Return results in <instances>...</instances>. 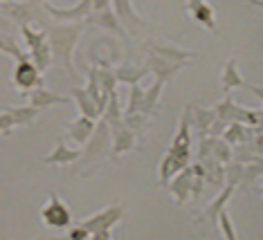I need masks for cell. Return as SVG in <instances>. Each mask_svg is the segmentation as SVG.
<instances>
[{
    "label": "cell",
    "instance_id": "4fadbf2b",
    "mask_svg": "<svg viewBox=\"0 0 263 240\" xmlns=\"http://www.w3.org/2000/svg\"><path fill=\"white\" fill-rule=\"evenodd\" d=\"M110 9H112V14L117 16V21L122 23V25H126V27H133V25L146 27V21L135 14L130 0H110Z\"/></svg>",
    "mask_w": 263,
    "mask_h": 240
},
{
    "label": "cell",
    "instance_id": "74e56055",
    "mask_svg": "<svg viewBox=\"0 0 263 240\" xmlns=\"http://www.w3.org/2000/svg\"><path fill=\"white\" fill-rule=\"evenodd\" d=\"M212 157L218 162V164H227V162L232 159V146L230 144H225L223 139H216L214 144V151H212Z\"/></svg>",
    "mask_w": 263,
    "mask_h": 240
},
{
    "label": "cell",
    "instance_id": "bcb514c9",
    "mask_svg": "<svg viewBox=\"0 0 263 240\" xmlns=\"http://www.w3.org/2000/svg\"><path fill=\"white\" fill-rule=\"evenodd\" d=\"M256 130H259V133H263V108L259 110V124H256Z\"/></svg>",
    "mask_w": 263,
    "mask_h": 240
},
{
    "label": "cell",
    "instance_id": "8fae6325",
    "mask_svg": "<svg viewBox=\"0 0 263 240\" xmlns=\"http://www.w3.org/2000/svg\"><path fill=\"white\" fill-rule=\"evenodd\" d=\"M81 159V151L79 148H70L65 142H57L54 151L47 153L43 157V164H52V166H65V164H72V162Z\"/></svg>",
    "mask_w": 263,
    "mask_h": 240
},
{
    "label": "cell",
    "instance_id": "cb8c5ba5",
    "mask_svg": "<svg viewBox=\"0 0 263 240\" xmlns=\"http://www.w3.org/2000/svg\"><path fill=\"white\" fill-rule=\"evenodd\" d=\"M146 74H148L146 65H142V68H135V65H130V63H124V65H119V68L115 70L117 83L124 81V83H128V86H137V83L144 79Z\"/></svg>",
    "mask_w": 263,
    "mask_h": 240
},
{
    "label": "cell",
    "instance_id": "7402d4cb",
    "mask_svg": "<svg viewBox=\"0 0 263 240\" xmlns=\"http://www.w3.org/2000/svg\"><path fill=\"white\" fill-rule=\"evenodd\" d=\"M70 97L74 99V104H77V108H79L81 117H88V119H97V117H99L97 106H95L92 99L88 97L86 88H79V86L72 88V90H70Z\"/></svg>",
    "mask_w": 263,
    "mask_h": 240
},
{
    "label": "cell",
    "instance_id": "5b68a950",
    "mask_svg": "<svg viewBox=\"0 0 263 240\" xmlns=\"http://www.w3.org/2000/svg\"><path fill=\"white\" fill-rule=\"evenodd\" d=\"M106 153H110V128H108V124L101 119V122L95 126V133L90 135L86 148L81 151V164H88L92 157H104Z\"/></svg>",
    "mask_w": 263,
    "mask_h": 240
},
{
    "label": "cell",
    "instance_id": "8d00e7d4",
    "mask_svg": "<svg viewBox=\"0 0 263 240\" xmlns=\"http://www.w3.org/2000/svg\"><path fill=\"white\" fill-rule=\"evenodd\" d=\"M173 175H178V169H176V164H173V159L169 157V153H166L162 162H160V184H169Z\"/></svg>",
    "mask_w": 263,
    "mask_h": 240
},
{
    "label": "cell",
    "instance_id": "3957f363",
    "mask_svg": "<svg viewBox=\"0 0 263 240\" xmlns=\"http://www.w3.org/2000/svg\"><path fill=\"white\" fill-rule=\"evenodd\" d=\"M41 218L45 225L54 227V229H70L72 227V211L57 193L50 195V200L41 209Z\"/></svg>",
    "mask_w": 263,
    "mask_h": 240
},
{
    "label": "cell",
    "instance_id": "d6a6232c",
    "mask_svg": "<svg viewBox=\"0 0 263 240\" xmlns=\"http://www.w3.org/2000/svg\"><path fill=\"white\" fill-rule=\"evenodd\" d=\"M0 52H3V54H9V56L16 58V61H21V58L27 56V52L23 50L18 43H16L14 36H0Z\"/></svg>",
    "mask_w": 263,
    "mask_h": 240
},
{
    "label": "cell",
    "instance_id": "f907efd6",
    "mask_svg": "<svg viewBox=\"0 0 263 240\" xmlns=\"http://www.w3.org/2000/svg\"><path fill=\"white\" fill-rule=\"evenodd\" d=\"M261 195H263V187H261Z\"/></svg>",
    "mask_w": 263,
    "mask_h": 240
},
{
    "label": "cell",
    "instance_id": "7dc6e473",
    "mask_svg": "<svg viewBox=\"0 0 263 240\" xmlns=\"http://www.w3.org/2000/svg\"><path fill=\"white\" fill-rule=\"evenodd\" d=\"M250 5H252V7H259V9H263V0H250Z\"/></svg>",
    "mask_w": 263,
    "mask_h": 240
},
{
    "label": "cell",
    "instance_id": "681fc988",
    "mask_svg": "<svg viewBox=\"0 0 263 240\" xmlns=\"http://www.w3.org/2000/svg\"><path fill=\"white\" fill-rule=\"evenodd\" d=\"M9 3H14V0H0V5H9Z\"/></svg>",
    "mask_w": 263,
    "mask_h": 240
},
{
    "label": "cell",
    "instance_id": "9a60e30c",
    "mask_svg": "<svg viewBox=\"0 0 263 240\" xmlns=\"http://www.w3.org/2000/svg\"><path fill=\"white\" fill-rule=\"evenodd\" d=\"M27 94H29V106L39 108V110H45V108H50V106H65L70 101V99H65L63 94H57L43 86L32 90V92H27Z\"/></svg>",
    "mask_w": 263,
    "mask_h": 240
},
{
    "label": "cell",
    "instance_id": "4316f807",
    "mask_svg": "<svg viewBox=\"0 0 263 240\" xmlns=\"http://www.w3.org/2000/svg\"><path fill=\"white\" fill-rule=\"evenodd\" d=\"M27 56H29V61H32L34 65L39 68V72H45V70H50V65H52V47H50V43H45L43 45H39L36 50H32V52H27Z\"/></svg>",
    "mask_w": 263,
    "mask_h": 240
},
{
    "label": "cell",
    "instance_id": "30bf717a",
    "mask_svg": "<svg viewBox=\"0 0 263 240\" xmlns=\"http://www.w3.org/2000/svg\"><path fill=\"white\" fill-rule=\"evenodd\" d=\"M144 47L151 52V56H160V58H164V61H173V63H187L189 58L196 56V54L189 50H180V47H173L166 43H158V41H148Z\"/></svg>",
    "mask_w": 263,
    "mask_h": 240
},
{
    "label": "cell",
    "instance_id": "8992f818",
    "mask_svg": "<svg viewBox=\"0 0 263 240\" xmlns=\"http://www.w3.org/2000/svg\"><path fill=\"white\" fill-rule=\"evenodd\" d=\"M41 9H43V5H41ZM41 9L36 0H32V3H16L14 0L9 5H0V14L18 27H27L32 21H41Z\"/></svg>",
    "mask_w": 263,
    "mask_h": 240
},
{
    "label": "cell",
    "instance_id": "ab89813d",
    "mask_svg": "<svg viewBox=\"0 0 263 240\" xmlns=\"http://www.w3.org/2000/svg\"><path fill=\"white\" fill-rule=\"evenodd\" d=\"M68 240H90V231H88L83 225L70 227L68 229Z\"/></svg>",
    "mask_w": 263,
    "mask_h": 240
},
{
    "label": "cell",
    "instance_id": "2e32d148",
    "mask_svg": "<svg viewBox=\"0 0 263 240\" xmlns=\"http://www.w3.org/2000/svg\"><path fill=\"white\" fill-rule=\"evenodd\" d=\"M148 72H153L155 74V81H166V79H171V76H176L178 72H180L187 63H173V61H164V58H160V56H148Z\"/></svg>",
    "mask_w": 263,
    "mask_h": 240
},
{
    "label": "cell",
    "instance_id": "f35d334b",
    "mask_svg": "<svg viewBox=\"0 0 263 240\" xmlns=\"http://www.w3.org/2000/svg\"><path fill=\"white\" fill-rule=\"evenodd\" d=\"M14 126H16V122H14V117H11L7 110L0 112V133H3L5 137H9L11 130H14Z\"/></svg>",
    "mask_w": 263,
    "mask_h": 240
},
{
    "label": "cell",
    "instance_id": "836d02e7",
    "mask_svg": "<svg viewBox=\"0 0 263 240\" xmlns=\"http://www.w3.org/2000/svg\"><path fill=\"white\" fill-rule=\"evenodd\" d=\"M216 225L220 233H223V240H238L236 238V229H234V223H232V215L227 209H223L218 215H216Z\"/></svg>",
    "mask_w": 263,
    "mask_h": 240
},
{
    "label": "cell",
    "instance_id": "44dd1931",
    "mask_svg": "<svg viewBox=\"0 0 263 240\" xmlns=\"http://www.w3.org/2000/svg\"><path fill=\"white\" fill-rule=\"evenodd\" d=\"M220 88H223L225 94H230L234 88H245V81L243 76L238 74V68H236V58H230L223 68V74H220Z\"/></svg>",
    "mask_w": 263,
    "mask_h": 240
},
{
    "label": "cell",
    "instance_id": "277c9868",
    "mask_svg": "<svg viewBox=\"0 0 263 240\" xmlns=\"http://www.w3.org/2000/svg\"><path fill=\"white\" fill-rule=\"evenodd\" d=\"M11 81H14V86L18 88L23 94H27V92H32V90L43 86L41 72H39L36 65L29 61V56L16 61V68H14V72H11Z\"/></svg>",
    "mask_w": 263,
    "mask_h": 240
},
{
    "label": "cell",
    "instance_id": "d6986e66",
    "mask_svg": "<svg viewBox=\"0 0 263 240\" xmlns=\"http://www.w3.org/2000/svg\"><path fill=\"white\" fill-rule=\"evenodd\" d=\"M189 112H191V122H194L196 128H198V135L200 137L209 135V128H212V124L216 122V112H214V108L189 106Z\"/></svg>",
    "mask_w": 263,
    "mask_h": 240
},
{
    "label": "cell",
    "instance_id": "816d5d0a",
    "mask_svg": "<svg viewBox=\"0 0 263 240\" xmlns=\"http://www.w3.org/2000/svg\"><path fill=\"white\" fill-rule=\"evenodd\" d=\"M36 3H39V0H36Z\"/></svg>",
    "mask_w": 263,
    "mask_h": 240
},
{
    "label": "cell",
    "instance_id": "d4e9b609",
    "mask_svg": "<svg viewBox=\"0 0 263 240\" xmlns=\"http://www.w3.org/2000/svg\"><path fill=\"white\" fill-rule=\"evenodd\" d=\"M234 191H236V187L234 184H227V187H223V191L218 193V197L216 200L209 205V209H207V213H205V218L209 220V225H216V215L223 211V209L227 207V202L232 200V195H234Z\"/></svg>",
    "mask_w": 263,
    "mask_h": 240
},
{
    "label": "cell",
    "instance_id": "5bb4252c",
    "mask_svg": "<svg viewBox=\"0 0 263 240\" xmlns=\"http://www.w3.org/2000/svg\"><path fill=\"white\" fill-rule=\"evenodd\" d=\"M191 179H194V175H191V166H187V169H182L178 175H173V179L169 182V191L176 195V200L180 207L191 197Z\"/></svg>",
    "mask_w": 263,
    "mask_h": 240
},
{
    "label": "cell",
    "instance_id": "e0dca14e",
    "mask_svg": "<svg viewBox=\"0 0 263 240\" xmlns=\"http://www.w3.org/2000/svg\"><path fill=\"white\" fill-rule=\"evenodd\" d=\"M95 119H88V117H77L74 122L68 124V135L70 139H72L77 146H83V144H88L90 139V135L95 133Z\"/></svg>",
    "mask_w": 263,
    "mask_h": 240
},
{
    "label": "cell",
    "instance_id": "ffe728a7",
    "mask_svg": "<svg viewBox=\"0 0 263 240\" xmlns=\"http://www.w3.org/2000/svg\"><path fill=\"white\" fill-rule=\"evenodd\" d=\"M86 92H88V97L92 99V104L97 106V110H99V115H101V112L106 110V106H108L110 94H106L104 90H101L99 81H97V68H92L90 72H88V86H86Z\"/></svg>",
    "mask_w": 263,
    "mask_h": 240
},
{
    "label": "cell",
    "instance_id": "ba28073f",
    "mask_svg": "<svg viewBox=\"0 0 263 240\" xmlns=\"http://www.w3.org/2000/svg\"><path fill=\"white\" fill-rule=\"evenodd\" d=\"M124 205H112V207H106L104 211H97L95 215H90V218L83 220V227H86L88 231H99V229H110L112 225H117L119 220L124 218Z\"/></svg>",
    "mask_w": 263,
    "mask_h": 240
},
{
    "label": "cell",
    "instance_id": "f546056e",
    "mask_svg": "<svg viewBox=\"0 0 263 240\" xmlns=\"http://www.w3.org/2000/svg\"><path fill=\"white\" fill-rule=\"evenodd\" d=\"M101 115H104V122L108 124V128H110V130L124 124L122 110H119V97H117V92H112V94H110V99H108V106H106V110L101 112Z\"/></svg>",
    "mask_w": 263,
    "mask_h": 240
},
{
    "label": "cell",
    "instance_id": "52a82bcc",
    "mask_svg": "<svg viewBox=\"0 0 263 240\" xmlns=\"http://www.w3.org/2000/svg\"><path fill=\"white\" fill-rule=\"evenodd\" d=\"M43 11L47 16L54 18V21L65 23V25H68V23H81L92 14V0H79V3L70 9H61L52 3H43Z\"/></svg>",
    "mask_w": 263,
    "mask_h": 240
},
{
    "label": "cell",
    "instance_id": "603a6c76",
    "mask_svg": "<svg viewBox=\"0 0 263 240\" xmlns=\"http://www.w3.org/2000/svg\"><path fill=\"white\" fill-rule=\"evenodd\" d=\"M223 142L225 144H236V142H254V130L252 128H248V126H243V124H238V122H232V124H227V128H225V133H223Z\"/></svg>",
    "mask_w": 263,
    "mask_h": 240
},
{
    "label": "cell",
    "instance_id": "b9f144b4",
    "mask_svg": "<svg viewBox=\"0 0 263 240\" xmlns=\"http://www.w3.org/2000/svg\"><path fill=\"white\" fill-rule=\"evenodd\" d=\"M106 9H110V0H92V14H99Z\"/></svg>",
    "mask_w": 263,
    "mask_h": 240
},
{
    "label": "cell",
    "instance_id": "484cf974",
    "mask_svg": "<svg viewBox=\"0 0 263 240\" xmlns=\"http://www.w3.org/2000/svg\"><path fill=\"white\" fill-rule=\"evenodd\" d=\"M7 112L11 117H14V122L16 126H27V124H32V122H36V117L41 115V110L39 108H34V106H9L7 108Z\"/></svg>",
    "mask_w": 263,
    "mask_h": 240
},
{
    "label": "cell",
    "instance_id": "ee69618b",
    "mask_svg": "<svg viewBox=\"0 0 263 240\" xmlns=\"http://www.w3.org/2000/svg\"><path fill=\"white\" fill-rule=\"evenodd\" d=\"M245 88H248L256 99H261V104H263V86H248V83H245Z\"/></svg>",
    "mask_w": 263,
    "mask_h": 240
},
{
    "label": "cell",
    "instance_id": "d590c367",
    "mask_svg": "<svg viewBox=\"0 0 263 240\" xmlns=\"http://www.w3.org/2000/svg\"><path fill=\"white\" fill-rule=\"evenodd\" d=\"M124 126H126L128 130H133L135 135H142L148 128V117H144L142 112H135V115L124 117Z\"/></svg>",
    "mask_w": 263,
    "mask_h": 240
},
{
    "label": "cell",
    "instance_id": "c3c4849f",
    "mask_svg": "<svg viewBox=\"0 0 263 240\" xmlns=\"http://www.w3.org/2000/svg\"><path fill=\"white\" fill-rule=\"evenodd\" d=\"M47 240H68V236H59V238H47Z\"/></svg>",
    "mask_w": 263,
    "mask_h": 240
},
{
    "label": "cell",
    "instance_id": "f6af8a7d",
    "mask_svg": "<svg viewBox=\"0 0 263 240\" xmlns=\"http://www.w3.org/2000/svg\"><path fill=\"white\" fill-rule=\"evenodd\" d=\"M254 144H256V146H259V148H261V151H263V133H259V135H254Z\"/></svg>",
    "mask_w": 263,
    "mask_h": 240
},
{
    "label": "cell",
    "instance_id": "7bdbcfd3",
    "mask_svg": "<svg viewBox=\"0 0 263 240\" xmlns=\"http://www.w3.org/2000/svg\"><path fill=\"white\" fill-rule=\"evenodd\" d=\"M90 240H112V233L110 229H99L90 233Z\"/></svg>",
    "mask_w": 263,
    "mask_h": 240
},
{
    "label": "cell",
    "instance_id": "e575fe53",
    "mask_svg": "<svg viewBox=\"0 0 263 240\" xmlns=\"http://www.w3.org/2000/svg\"><path fill=\"white\" fill-rule=\"evenodd\" d=\"M142 101H144V88L137 83V86H130V97H128V108L124 112V117L135 115V112L142 110Z\"/></svg>",
    "mask_w": 263,
    "mask_h": 240
},
{
    "label": "cell",
    "instance_id": "ac0fdd59",
    "mask_svg": "<svg viewBox=\"0 0 263 240\" xmlns=\"http://www.w3.org/2000/svg\"><path fill=\"white\" fill-rule=\"evenodd\" d=\"M83 23H86V25H99V27L108 29V32H112V34H117L119 38H126V32H124L122 23L117 21V16L112 14V9L99 11V14H90Z\"/></svg>",
    "mask_w": 263,
    "mask_h": 240
},
{
    "label": "cell",
    "instance_id": "9c48e42d",
    "mask_svg": "<svg viewBox=\"0 0 263 240\" xmlns=\"http://www.w3.org/2000/svg\"><path fill=\"white\" fill-rule=\"evenodd\" d=\"M135 148H137V135L133 130H128L124 124L110 130V153H112L110 157H112V162H119V155L135 151Z\"/></svg>",
    "mask_w": 263,
    "mask_h": 240
},
{
    "label": "cell",
    "instance_id": "7c38bea8",
    "mask_svg": "<svg viewBox=\"0 0 263 240\" xmlns=\"http://www.w3.org/2000/svg\"><path fill=\"white\" fill-rule=\"evenodd\" d=\"M187 7L196 23H200L205 29H216V14H214V7L207 0H189Z\"/></svg>",
    "mask_w": 263,
    "mask_h": 240
},
{
    "label": "cell",
    "instance_id": "1f68e13d",
    "mask_svg": "<svg viewBox=\"0 0 263 240\" xmlns=\"http://www.w3.org/2000/svg\"><path fill=\"white\" fill-rule=\"evenodd\" d=\"M21 36H23V41H25V45H27V52H32V50H36L39 45H43L45 41H47V29H32V27H21Z\"/></svg>",
    "mask_w": 263,
    "mask_h": 240
},
{
    "label": "cell",
    "instance_id": "7a4b0ae2",
    "mask_svg": "<svg viewBox=\"0 0 263 240\" xmlns=\"http://www.w3.org/2000/svg\"><path fill=\"white\" fill-rule=\"evenodd\" d=\"M169 157L173 159L178 173L191 164V112H189V106L184 108V115L180 119V126H178V133L171 142Z\"/></svg>",
    "mask_w": 263,
    "mask_h": 240
},
{
    "label": "cell",
    "instance_id": "4dcf8cb0",
    "mask_svg": "<svg viewBox=\"0 0 263 240\" xmlns=\"http://www.w3.org/2000/svg\"><path fill=\"white\" fill-rule=\"evenodd\" d=\"M97 81H99V86H101V90H104L106 94L117 92V76H115V70H110L106 63L97 68Z\"/></svg>",
    "mask_w": 263,
    "mask_h": 240
},
{
    "label": "cell",
    "instance_id": "60d3db41",
    "mask_svg": "<svg viewBox=\"0 0 263 240\" xmlns=\"http://www.w3.org/2000/svg\"><path fill=\"white\" fill-rule=\"evenodd\" d=\"M11 27H14V23L0 14V36H14V34H11Z\"/></svg>",
    "mask_w": 263,
    "mask_h": 240
},
{
    "label": "cell",
    "instance_id": "83f0119b",
    "mask_svg": "<svg viewBox=\"0 0 263 240\" xmlns=\"http://www.w3.org/2000/svg\"><path fill=\"white\" fill-rule=\"evenodd\" d=\"M238 108L241 106L227 94V97L214 108V112H216V119H220L223 124H232V122H236V117H238Z\"/></svg>",
    "mask_w": 263,
    "mask_h": 240
},
{
    "label": "cell",
    "instance_id": "f1b7e54d",
    "mask_svg": "<svg viewBox=\"0 0 263 240\" xmlns=\"http://www.w3.org/2000/svg\"><path fill=\"white\" fill-rule=\"evenodd\" d=\"M162 88H164L162 81H155L151 88L144 90V101H142V110H140L144 117H151L155 112V106H158V99L162 94Z\"/></svg>",
    "mask_w": 263,
    "mask_h": 240
},
{
    "label": "cell",
    "instance_id": "6da1fadb",
    "mask_svg": "<svg viewBox=\"0 0 263 240\" xmlns=\"http://www.w3.org/2000/svg\"><path fill=\"white\" fill-rule=\"evenodd\" d=\"M83 27H86V23L81 21V23H68V25L63 23V25H54L47 29V43L52 47V58L74 81H79V72L74 70L72 54H74V45L79 43V38L83 34Z\"/></svg>",
    "mask_w": 263,
    "mask_h": 240
}]
</instances>
